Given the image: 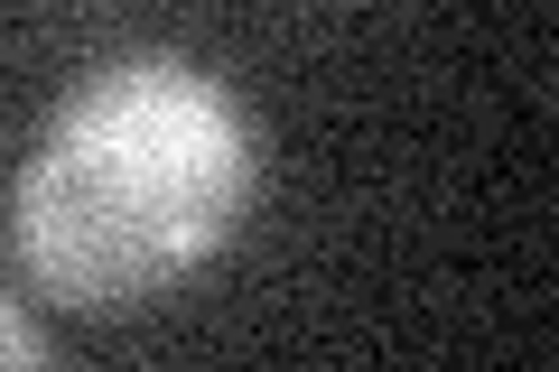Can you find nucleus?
Masks as SVG:
<instances>
[{
  "label": "nucleus",
  "instance_id": "f257e3e1",
  "mask_svg": "<svg viewBox=\"0 0 559 372\" xmlns=\"http://www.w3.org/2000/svg\"><path fill=\"white\" fill-rule=\"evenodd\" d=\"M252 121L187 57H112L57 103L20 168V261L75 308H140L234 242L252 205Z\"/></svg>",
  "mask_w": 559,
  "mask_h": 372
},
{
  "label": "nucleus",
  "instance_id": "f03ea898",
  "mask_svg": "<svg viewBox=\"0 0 559 372\" xmlns=\"http://www.w3.org/2000/svg\"><path fill=\"white\" fill-rule=\"evenodd\" d=\"M38 363H47V335L0 298V372H38Z\"/></svg>",
  "mask_w": 559,
  "mask_h": 372
}]
</instances>
